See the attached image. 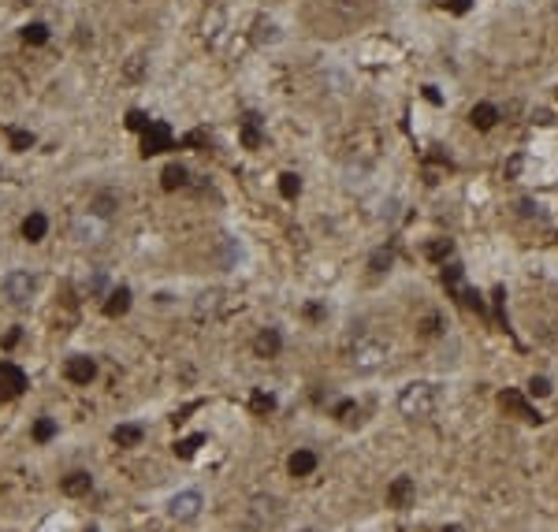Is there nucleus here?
Returning <instances> with one entry per match:
<instances>
[{
    "instance_id": "obj_1",
    "label": "nucleus",
    "mask_w": 558,
    "mask_h": 532,
    "mask_svg": "<svg viewBox=\"0 0 558 532\" xmlns=\"http://www.w3.org/2000/svg\"><path fill=\"white\" fill-rule=\"evenodd\" d=\"M436 406H439V387L428 383V380L406 383L402 394H398V414L409 417V421H428L436 414Z\"/></svg>"
},
{
    "instance_id": "obj_2",
    "label": "nucleus",
    "mask_w": 558,
    "mask_h": 532,
    "mask_svg": "<svg viewBox=\"0 0 558 532\" xmlns=\"http://www.w3.org/2000/svg\"><path fill=\"white\" fill-rule=\"evenodd\" d=\"M350 369H358V372H376L387 365V357H391V346L383 343V339L376 335H369V332H361L358 339H354V346H350Z\"/></svg>"
},
{
    "instance_id": "obj_3",
    "label": "nucleus",
    "mask_w": 558,
    "mask_h": 532,
    "mask_svg": "<svg viewBox=\"0 0 558 532\" xmlns=\"http://www.w3.org/2000/svg\"><path fill=\"white\" fill-rule=\"evenodd\" d=\"M71 235H75L78 246H100L108 238V220L97 216L94 209H89V213H78L75 224H71Z\"/></svg>"
},
{
    "instance_id": "obj_4",
    "label": "nucleus",
    "mask_w": 558,
    "mask_h": 532,
    "mask_svg": "<svg viewBox=\"0 0 558 532\" xmlns=\"http://www.w3.org/2000/svg\"><path fill=\"white\" fill-rule=\"evenodd\" d=\"M34 290H38V276H34V272H12V276L4 279V298L12 301V306H26V301L34 298Z\"/></svg>"
},
{
    "instance_id": "obj_5",
    "label": "nucleus",
    "mask_w": 558,
    "mask_h": 532,
    "mask_svg": "<svg viewBox=\"0 0 558 532\" xmlns=\"http://www.w3.org/2000/svg\"><path fill=\"white\" fill-rule=\"evenodd\" d=\"M201 507H205V499H201V491H179L168 499V518L171 521H194Z\"/></svg>"
},
{
    "instance_id": "obj_6",
    "label": "nucleus",
    "mask_w": 558,
    "mask_h": 532,
    "mask_svg": "<svg viewBox=\"0 0 558 532\" xmlns=\"http://www.w3.org/2000/svg\"><path fill=\"white\" fill-rule=\"evenodd\" d=\"M168 149H171V127L153 119L142 131V157H157V153H168Z\"/></svg>"
},
{
    "instance_id": "obj_7",
    "label": "nucleus",
    "mask_w": 558,
    "mask_h": 532,
    "mask_svg": "<svg viewBox=\"0 0 558 532\" xmlns=\"http://www.w3.org/2000/svg\"><path fill=\"white\" fill-rule=\"evenodd\" d=\"M26 391V372L15 361H0V402H12Z\"/></svg>"
},
{
    "instance_id": "obj_8",
    "label": "nucleus",
    "mask_w": 558,
    "mask_h": 532,
    "mask_svg": "<svg viewBox=\"0 0 558 532\" xmlns=\"http://www.w3.org/2000/svg\"><path fill=\"white\" fill-rule=\"evenodd\" d=\"M63 376H67L71 383H89L97 376V365H94V357H67V365H63Z\"/></svg>"
},
{
    "instance_id": "obj_9",
    "label": "nucleus",
    "mask_w": 558,
    "mask_h": 532,
    "mask_svg": "<svg viewBox=\"0 0 558 532\" xmlns=\"http://www.w3.org/2000/svg\"><path fill=\"white\" fill-rule=\"evenodd\" d=\"M89 488H94V476H89L86 469H75V473H67V476L60 480V491L71 495V499H78V495H89Z\"/></svg>"
},
{
    "instance_id": "obj_10",
    "label": "nucleus",
    "mask_w": 558,
    "mask_h": 532,
    "mask_svg": "<svg viewBox=\"0 0 558 532\" xmlns=\"http://www.w3.org/2000/svg\"><path fill=\"white\" fill-rule=\"evenodd\" d=\"M283 350V339L276 328H264V332H257V339H253V354L257 357H276Z\"/></svg>"
},
{
    "instance_id": "obj_11",
    "label": "nucleus",
    "mask_w": 558,
    "mask_h": 532,
    "mask_svg": "<svg viewBox=\"0 0 558 532\" xmlns=\"http://www.w3.org/2000/svg\"><path fill=\"white\" fill-rule=\"evenodd\" d=\"M409 499H414V480H409V476H398L387 488V502L391 507H409Z\"/></svg>"
},
{
    "instance_id": "obj_12",
    "label": "nucleus",
    "mask_w": 558,
    "mask_h": 532,
    "mask_svg": "<svg viewBox=\"0 0 558 532\" xmlns=\"http://www.w3.org/2000/svg\"><path fill=\"white\" fill-rule=\"evenodd\" d=\"M495 119H499V108L488 105V100H484V105H477V108L469 112V123L477 127V131H491V127H495Z\"/></svg>"
},
{
    "instance_id": "obj_13",
    "label": "nucleus",
    "mask_w": 558,
    "mask_h": 532,
    "mask_svg": "<svg viewBox=\"0 0 558 532\" xmlns=\"http://www.w3.org/2000/svg\"><path fill=\"white\" fill-rule=\"evenodd\" d=\"M45 231H49V220H45V213H30L23 220V238L26 242H41Z\"/></svg>"
},
{
    "instance_id": "obj_14",
    "label": "nucleus",
    "mask_w": 558,
    "mask_h": 532,
    "mask_svg": "<svg viewBox=\"0 0 558 532\" xmlns=\"http://www.w3.org/2000/svg\"><path fill=\"white\" fill-rule=\"evenodd\" d=\"M287 469H290V476H309L316 469V454L313 451H294L290 462H287Z\"/></svg>"
},
{
    "instance_id": "obj_15",
    "label": "nucleus",
    "mask_w": 558,
    "mask_h": 532,
    "mask_svg": "<svg viewBox=\"0 0 558 532\" xmlns=\"http://www.w3.org/2000/svg\"><path fill=\"white\" fill-rule=\"evenodd\" d=\"M142 436H145L142 425H120V428H112V439H116L120 447H138Z\"/></svg>"
},
{
    "instance_id": "obj_16",
    "label": "nucleus",
    "mask_w": 558,
    "mask_h": 532,
    "mask_svg": "<svg viewBox=\"0 0 558 532\" xmlns=\"http://www.w3.org/2000/svg\"><path fill=\"white\" fill-rule=\"evenodd\" d=\"M127 309H131V290H127V287L112 290V295H108V301H105V313H108V317H123Z\"/></svg>"
},
{
    "instance_id": "obj_17",
    "label": "nucleus",
    "mask_w": 558,
    "mask_h": 532,
    "mask_svg": "<svg viewBox=\"0 0 558 532\" xmlns=\"http://www.w3.org/2000/svg\"><path fill=\"white\" fill-rule=\"evenodd\" d=\"M242 145H246V149H257V145H261V119L253 112L242 119Z\"/></svg>"
},
{
    "instance_id": "obj_18",
    "label": "nucleus",
    "mask_w": 558,
    "mask_h": 532,
    "mask_svg": "<svg viewBox=\"0 0 558 532\" xmlns=\"http://www.w3.org/2000/svg\"><path fill=\"white\" fill-rule=\"evenodd\" d=\"M160 187L164 190L186 187V168H182V164H168V168H164V175H160Z\"/></svg>"
},
{
    "instance_id": "obj_19",
    "label": "nucleus",
    "mask_w": 558,
    "mask_h": 532,
    "mask_svg": "<svg viewBox=\"0 0 558 532\" xmlns=\"http://www.w3.org/2000/svg\"><path fill=\"white\" fill-rule=\"evenodd\" d=\"M502 406L517 409V414L525 417V421H539V414H536V409H528V406H525V398H521L517 391H502Z\"/></svg>"
},
{
    "instance_id": "obj_20",
    "label": "nucleus",
    "mask_w": 558,
    "mask_h": 532,
    "mask_svg": "<svg viewBox=\"0 0 558 532\" xmlns=\"http://www.w3.org/2000/svg\"><path fill=\"white\" fill-rule=\"evenodd\" d=\"M23 41H26V45H45V41H49V26H45V23L23 26Z\"/></svg>"
},
{
    "instance_id": "obj_21",
    "label": "nucleus",
    "mask_w": 558,
    "mask_h": 532,
    "mask_svg": "<svg viewBox=\"0 0 558 532\" xmlns=\"http://www.w3.org/2000/svg\"><path fill=\"white\" fill-rule=\"evenodd\" d=\"M201 443H205V436H201V432H194V436L179 439V443H175V454H179V458H194Z\"/></svg>"
},
{
    "instance_id": "obj_22",
    "label": "nucleus",
    "mask_w": 558,
    "mask_h": 532,
    "mask_svg": "<svg viewBox=\"0 0 558 532\" xmlns=\"http://www.w3.org/2000/svg\"><path fill=\"white\" fill-rule=\"evenodd\" d=\"M250 406H253V414H272V409H276V394H268V391H253V402H250Z\"/></svg>"
},
{
    "instance_id": "obj_23",
    "label": "nucleus",
    "mask_w": 558,
    "mask_h": 532,
    "mask_svg": "<svg viewBox=\"0 0 558 532\" xmlns=\"http://www.w3.org/2000/svg\"><path fill=\"white\" fill-rule=\"evenodd\" d=\"M279 194H283V198H298V194H301V179L294 175V171L279 175Z\"/></svg>"
},
{
    "instance_id": "obj_24",
    "label": "nucleus",
    "mask_w": 558,
    "mask_h": 532,
    "mask_svg": "<svg viewBox=\"0 0 558 532\" xmlns=\"http://www.w3.org/2000/svg\"><path fill=\"white\" fill-rule=\"evenodd\" d=\"M52 436H56V421H52V417H41L38 425H34V439H38V443H49Z\"/></svg>"
},
{
    "instance_id": "obj_25",
    "label": "nucleus",
    "mask_w": 558,
    "mask_h": 532,
    "mask_svg": "<svg viewBox=\"0 0 558 532\" xmlns=\"http://www.w3.org/2000/svg\"><path fill=\"white\" fill-rule=\"evenodd\" d=\"M391 261H395V257H391V250H376V253H372V261H369V268H372V272H387Z\"/></svg>"
},
{
    "instance_id": "obj_26",
    "label": "nucleus",
    "mask_w": 558,
    "mask_h": 532,
    "mask_svg": "<svg viewBox=\"0 0 558 532\" xmlns=\"http://www.w3.org/2000/svg\"><path fill=\"white\" fill-rule=\"evenodd\" d=\"M149 123H153V119L145 116V112H138V108H131V112H127V127H131V131H145Z\"/></svg>"
},
{
    "instance_id": "obj_27",
    "label": "nucleus",
    "mask_w": 558,
    "mask_h": 532,
    "mask_svg": "<svg viewBox=\"0 0 558 532\" xmlns=\"http://www.w3.org/2000/svg\"><path fill=\"white\" fill-rule=\"evenodd\" d=\"M425 253L432 257V261H443V257L451 253V238H439V242H432V246H428Z\"/></svg>"
},
{
    "instance_id": "obj_28",
    "label": "nucleus",
    "mask_w": 558,
    "mask_h": 532,
    "mask_svg": "<svg viewBox=\"0 0 558 532\" xmlns=\"http://www.w3.org/2000/svg\"><path fill=\"white\" fill-rule=\"evenodd\" d=\"M528 394H536V398H544V394H551V383H547L544 376H533V380H528Z\"/></svg>"
},
{
    "instance_id": "obj_29",
    "label": "nucleus",
    "mask_w": 558,
    "mask_h": 532,
    "mask_svg": "<svg viewBox=\"0 0 558 532\" xmlns=\"http://www.w3.org/2000/svg\"><path fill=\"white\" fill-rule=\"evenodd\" d=\"M219 306V290H205L201 295V301H197V313H205V309H216Z\"/></svg>"
},
{
    "instance_id": "obj_30",
    "label": "nucleus",
    "mask_w": 558,
    "mask_h": 532,
    "mask_svg": "<svg viewBox=\"0 0 558 532\" xmlns=\"http://www.w3.org/2000/svg\"><path fill=\"white\" fill-rule=\"evenodd\" d=\"M86 290H89V295H100V290H105V272H100V268H94V276L86 279Z\"/></svg>"
},
{
    "instance_id": "obj_31",
    "label": "nucleus",
    "mask_w": 558,
    "mask_h": 532,
    "mask_svg": "<svg viewBox=\"0 0 558 532\" xmlns=\"http://www.w3.org/2000/svg\"><path fill=\"white\" fill-rule=\"evenodd\" d=\"M12 145H15V149H30V145H34V134H26V131H12Z\"/></svg>"
},
{
    "instance_id": "obj_32",
    "label": "nucleus",
    "mask_w": 558,
    "mask_h": 532,
    "mask_svg": "<svg viewBox=\"0 0 558 532\" xmlns=\"http://www.w3.org/2000/svg\"><path fill=\"white\" fill-rule=\"evenodd\" d=\"M127 75H131V78H138V75H142V56H134L131 63H127Z\"/></svg>"
},
{
    "instance_id": "obj_33",
    "label": "nucleus",
    "mask_w": 558,
    "mask_h": 532,
    "mask_svg": "<svg viewBox=\"0 0 558 532\" xmlns=\"http://www.w3.org/2000/svg\"><path fill=\"white\" fill-rule=\"evenodd\" d=\"M451 8H454V12H465V8H469V0H454Z\"/></svg>"
},
{
    "instance_id": "obj_34",
    "label": "nucleus",
    "mask_w": 558,
    "mask_h": 532,
    "mask_svg": "<svg viewBox=\"0 0 558 532\" xmlns=\"http://www.w3.org/2000/svg\"><path fill=\"white\" fill-rule=\"evenodd\" d=\"M443 532H465V529H462V525H447Z\"/></svg>"
},
{
    "instance_id": "obj_35",
    "label": "nucleus",
    "mask_w": 558,
    "mask_h": 532,
    "mask_svg": "<svg viewBox=\"0 0 558 532\" xmlns=\"http://www.w3.org/2000/svg\"><path fill=\"white\" fill-rule=\"evenodd\" d=\"M305 532H320V529H305Z\"/></svg>"
}]
</instances>
